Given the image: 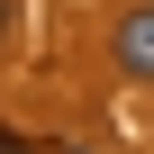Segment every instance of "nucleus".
<instances>
[{
	"label": "nucleus",
	"instance_id": "2",
	"mask_svg": "<svg viewBox=\"0 0 154 154\" xmlns=\"http://www.w3.org/2000/svg\"><path fill=\"white\" fill-rule=\"evenodd\" d=\"M9 27H18V0H0V54H9Z\"/></svg>",
	"mask_w": 154,
	"mask_h": 154
},
{
	"label": "nucleus",
	"instance_id": "3",
	"mask_svg": "<svg viewBox=\"0 0 154 154\" xmlns=\"http://www.w3.org/2000/svg\"><path fill=\"white\" fill-rule=\"evenodd\" d=\"M0 154H36V145H18V136H0Z\"/></svg>",
	"mask_w": 154,
	"mask_h": 154
},
{
	"label": "nucleus",
	"instance_id": "1",
	"mask_svg": "<svg viewBox=\"0 0 154 154\" xmlns=\"http://www.w3.org/2000/svg\"><path fill=\"white\" fill-rule=\"evenodd\" d=\"M118 63H127V82H154V0L118 18Z\"/></svg>",
	"mask_w": 154,
	"mask_h": 154
}]
</instances>
